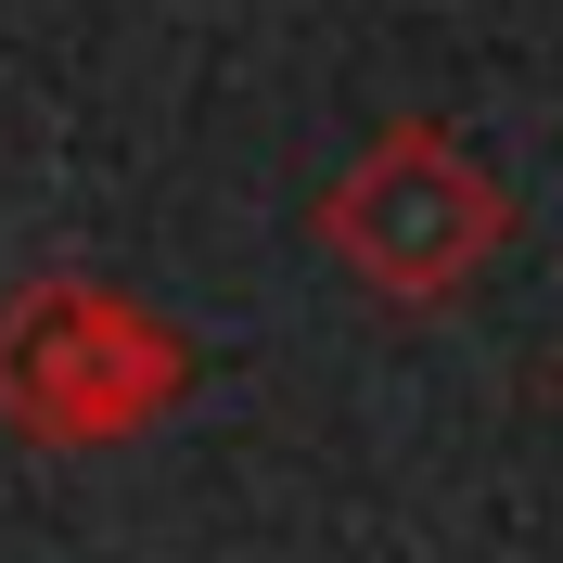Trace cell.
I'll return each mask as SVG.
<instances>
[{"mask_svg":"<svg viewBox=\"0 0 563 563\" xmlns=\"http://www.w3.org/2000/svg\"><path fill=\"white\" fill-rule=\"evenodd\" d=\"M333 231H346V256L372 282H397V295H435V282H461L474 256L499 244V206H487V179L461 167L449 141H422L397 129L372 167L333 192Z\"/></svg>","mask_w":563,"mask_h":563,"instance_id":"cell-1","label":"cell"},{"mask_svg":"<svg viewBox=\"0 0 563 563\" xmlns=\"http://www.w3.org/2000/svg\"><path fill=\"white\" fill-rule=\"evenodd\" d=\"M65 320H77V346H26V333H13L26 358H0V397H13V410H38L52 435H103V422H129L141 397L179 385V358H167V333H154V320L77 308V295H65Z\"/></svg>","mask_w":563,"mask_h":563,"instance_id":"cell-2","label":"cell"}]
</instances>
